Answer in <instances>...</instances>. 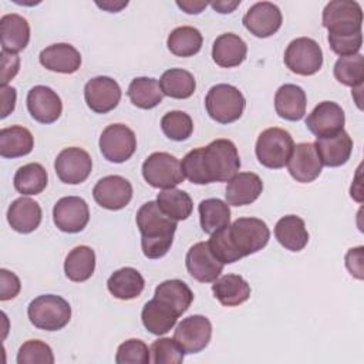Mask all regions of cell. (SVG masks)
Listing matches in <instances>:
<instances>
[{
  "mask_svg": "<svg viewBox=\"0 0 364 364\" xmlns=\"http://www.w3.org/2000/svg\"><path fill=\"white\" fill-rule=\"evenodd\" d=\"M270 237V230L262 219L239 218L232 225L215 232L208 240L209 249L223 264L262 250Z\"/></svg>",
  "mask_w": 364,
  "mask_h": 364,
  "instance_id": "cell-1",
  "label": "cell"
},
{
  "mask_svg": "<svg viewBox=\"0 0 364 364\" xmlns=\"http://www.w3.org/2000/svg\"><path fill=\"white\" fill-rule=\"evenodd\" d=\"M136 226L141 232V247L145 257L159 259L168 253L176 230V220L166 216L156 200H149L138 209Z\"/></svg>",
  "mask_w": 364,
  "mask_h": 364,
  "instance_id": "cell-2",
  "label": "cell"
},
{
  "mask_svg": "<svg viewBox=\"0 0 364 364\" xmlns=\"http://www.w3.org/2000/svg\"><path fill=\"white\" fill-rule=\"evenodd\" d=\"M205 172L210 182H229L240 168L236 145L230 139H215L202 148Z\"/></svg>",
  "mask_w": 364,
  "mask_h": 364,
  "instance_id": "cell-3",
  "label": "cell"
},
{
  "mask_svg": "<svg viewBox=\"0 0 364 364\" xmlns=\"http://www.w3.org/2000/svg\"><path fill=\"white\" fill-rule=\"evenodd\" d=\"M27 314L34 327L46 331H57L65 327L71 318L68 301L55 294H41L30 301Z\"/></svg>",
  "mask_w": 364,
  "mask_h": 364,
  "instance_id": "cell-4",
  "label": "cell"
},
{
  "mask_svg": "<svg viewBox=\"0 0 364 364\" xmlns=\"http://www.w3.org/2000/svg\"><path fill=\"white\" fill-rule=\"evenodd\" d=\"M246 101L243 94L230 84L213 85L205 98V107L212 119L219 124H230L243 114Z\"/></svg>",
  "mask_w": 364,
  "mask_h": 364,
  "instance_id": "cell-5",
  "label": "cell"
},
{
  "mask_svg": "<svg viewBox=\"0 0 364 364\" xmlns=\"http://www.w3.org/2000/svg\"><path fill=\"white\" fill-rule=\"evenodd\" d=\"M291 135L277 127L264 129L256 142V156L259 162L270 169L283 168L293 151Z\"/></svg>",
  "mask_w": 364,
  "mask_h": 364,
  "instance_id": "cell-6",
  "label": "cell"
},
{
  "mask_svg": "<svg viewBox=\"0 0 364 364\" xmlns=\"http://www.w3.org/2000/svg\"><path fill=\"white\" fill-rule=\"evenodd\" d=\"M323 26L330 36H350L361 33L363 10L357 1L333 0L323 10Z\"/></svg>",
  "mask_w": 364,
  "mask_h": 364,
  "instance_id": "cell-7",
  "label": "cell"
},
{
  "mask_svg": "<svg viewBox=\"0 0 364 364\" xmlns=\"http://www.w3.org/2000/svg\"><path fill=\"white\" fill-rule=\"evenodd\" d=\"M142 176L154 188L169 189L183 182L181 162L168 152H154L142 164Z\"/></svg>",
  "mask_w": 364,
  "mask_h": 364,
  "instance_id": "cell-8",
  "label": "cell"
},
{
  "mask_svg": "<svg viewBox=\"0 0 364 364\" xmlns=\"http://www.w3.org/2000/svg\"><path fill=\"white\" fill-rule=\"evenodd\" d=\"M286 67L299 75H313L323 65V51L318 43L309 37H299L284 51Z\"/></svg>",
  "mask_w": 364,
  "mask_h": 364,
  "instance_id": "cell-9",
  "label": "cell"
},
{
  "mask_svg": "<svg viewBox=\"0 0 364 364\" xmlns=\"http://www.w3.org/2000/svg\"><path fill=\"white\" fill-rule=\"evenodd\" d=\"M100 149L107 161L114 164L125 162L136 149V136L127 125L111 124L100 136Z\"/></svg>",
  "mask_w": 364,
  "mask_h": 364,
  "instance_id": "cell-10",
  "label": "cell"
},
{
  "mask_svg": "<svg viewBox=\"0 0 364 364\" xmlns=\"http://www.w3.org/2000/svg\"><path fill=\"white\" fill-rule=\"evenodd\" d=\"M54 169L61 182L78 185L84 182L92 169V159L87 151L77 146L63 149L54 162Z\"/></svg>",
  "mask_w": 364,
  "mask_h": 364,
  "instance_id": "cell-11",
  "label": "cell"
},
{
  "mask_svg": "<svg viewBox=\"0 0 364 364\" xmlns=\"http://www.w3.org/2000/svg\"><path fill=\"white\" fill-rule=\"evenodd\" d=\"M212 324L209 318L200 314H193L183 318L175 328L173 338L185 353L195 354L202 351L210 341Z\"/></svg>",
  "mask_w": 364,
  "mask_h": 364,
  "instance_id": "cell-12",
  "label": "cell"
},
{
  "mask_svg": "<svg viewBox=\"0 0 364 364\" xmlns=\"http://www.w3.org/2000/svg\"><path fill=\"white\" fill-rule=\"evenodd\" d=\"M55 226L65 233L81 232L90 220L87 202L80 196H65L57 200L53 208Z\"/></svg>",
  "mask_w": 364,
  "mask_h": 364,
  "instance_id": "cell-13",
  "label": "cell"
},
{
  "mask_svg": "<svg viewBox=\"0 0 364 364\" xmlns=\"http://www.w3.org/2000/svg\"><path fill=\"white\" fill-rule=\"evenodd\" d=\"M84 98L91 111L107 114L118 105L121 100V88L111 77H94L84 87Z\"/></svg>",
  "mask_w": 364,
  "mask_h": 364,
  "instance_id": "cell-14",
  "label": "cell"
},
{
  "mask_svg": "<svg viewBox=\"0 0 364 364\" xmlns=\"http://www.w3.org/2000/svg\"><path fill=\"white\" fill-rule=\"evenodd\" d=\"M92 196L101 208L119 210L129 203L132 198V185L128 179L119 175H108L95 183Z\"/></svg>",
  "mask_w": 364,
  "mask_h": 364,
  "instance_id": "cell-15",
  "label": "cell"
},
{
  "mask_svg": "<svg viewBox=\"0 0 364 364\" xmlns=\"http://www.w3.org/2000/svg\"><path fill=\"white\" fill-rule=\"evenodd\" d=\"M242 21L250 34L266 38L273 36L280 28L283 17L276 4L270 1H259L250 6Z\"/></svg>",
  "mask_w": 364,
  "mask_h": 364,
  "instance_id": "cell-16",
  "label": "cell"
},
{
  "mask_svg": "<svg viewBox=\"0 0 364 364\" xmlns=\"http://www.w3.org/2000/svg\"><path fill=\"white\" fill-rule=\"evenodd\" d=\"M344 111L333 101H323L307 115L306 125L317 138H327L344 129Z\"/></svg>",
  "mask_w": 364,
  "mask_h": 364,
  "instance_id": "cell-17",
  "label": "cell"
},
{
  "mask_svg": "<svg viewBox=\"0 0 364 364\" xmlns=\"http://www.w3.org/2000/svg\"><path fill=\"white\" fill-rule=\"evenodd\" d=\"M185 264L188 273L200 283L215 282L223 270V263L215 257L208 242L195 243L186 253Z\"/></svg>",
  "mask_w": 364,
  "mask_h": 364,
  "instance_id": "cell-18",
  "label": "cell"
},
{
  "mask_svg": "<svg viewBox=\"0 0 364 364\" xmlns=\"http://www.w3.org/2000/svg\"><path fill=\"white\" fill-rule=\"evenodd\" d=\"M286 165L291 178L300 183L313 182L316 178H318L323 168L314 144L311 142L294 145Z\"/></svg>",
  "mask_w": 364,
  "mask_h": 364,
  "instance_id": "cell-19",
  "label": "cell"
},
{
  "mask_svg": "<svg viewBox=\"0 0 364 364\" xmlns=\"http://www.w3.org/2000/svg\"><path fill=\"white\" fill-rule=\"evenodd\" d=\"M27 108L37 122L53 124L63 112V102L50 87L36 85L27 94Z\"/></svg>",
  "mask_w": 364,
  "mask_h": 364,
  "instance_id": "cell-20",
  "label": "cell"
},
{
  "mask_svg": "<svg viewBox=\"0 0 364 364\" xmlns=\"http://www.w3.org/2000/svg\"><path fill=\"white\" fill-rule=\"evenodd\" d=\"M40 63L50 71L73 74L81 65V55L74 46L67 43H57L46 47L40 53Z\"/></svg>",
  "mask_w": 364,
  "mask_h": 364,
  "instance_id": "cell-21",
  "label": "cell"
},
{
  "mask_svg": "<svg viewBox=\"0 0 364 364\" xmlns=\"http://www.w3.org/2000/svg\"><path fill=\"white\" fill-rule=\"evenodd\" d=\"M263 191V182L253 172L236 173L226 186V203L229 206H243L255 202Z\"/></svg>",
  "mask_w": 364,
  "mask_h": 364,
  "instance_id": "cell-22",
  "label": "cell"
},
{
  "mask_svg": "<svg viewBox=\"0 0 364 364\" xmlns=\"http://www.w3.org/2000/svg\"><path fill=\"white\" fill-rule=\"evenodd\" d=\"M314 148L323 165L336 168L344 165L350 159L353 151V139L343 129L333 136L317 138Z\"/></svg>",
  "mask_w": 364,
  "mask_h": 364,
  "instance_id": "cell-23",
  "label": "cell"
},
{
  "mask_svg": "<svg viewBox=\"0 0 364 364\" xmlns=\"http://www.w3.org/2000/svg\"><path fill=\"white\" fill-rule=\"evenodd\" d=\"M307 97L301 87L284 84L279 87L274 95V108L280 118L287 121H300L306 114Z\"/></svg>",
  "mask_w": 364,
  "mask_h": 364,
  "instance_id": "cell-24",
  "label": "cell"
},
{
  "mask_svg": "<svg viewBox=\"0 0 364 364\" xmlns=\"http://www.w3.org/2000/svg\"><path fill=\"white\" fill-rule=\"evenodd\" d=\"M41 208L40 205L26 196H21L11 202L7 210V220L18 233H30L36 230L41 222Z\"/></svg>",
  "mask_w": 364,
  "mask_h": 364,
  "instance_id": "cell-25",
  "label": "cell"
},
{
  "mask_svg": "<svg viewBox=\"0 0 364 364\" xmlns=\"http://www.w3.org/2000/svg\"><path fill=\"white\" fill-rule=\"evenodd\" d=\"M0 38L4 51L18 53L30 41V26L27 20L16 13L4 14L0 18Z\"/></svg>",
  "mask_w": 364,
  "mask_h": 364,
  "instance_id": "cell-26",
  "label": "cell"
},
{
  "mask_svg": "<svg viewBox=\"0 0 364 364\" xmlns=\"http://www.w3.org/2000/svg\"><path fill=\"white\" fill-rule=\"evenodd\" d=\"M178 317L179 314L169 304L156 297L149 300L141 313L144 327L155 336L168 333L176 324Z\"/></svg>",
  "mask_w": 364,
  "mask_h": 364,
  "instance_id": "cell-27",
  "label": "cell"
},
{
  "mask_svg": "<svg viewBox=\"0 0 364 364\" xmlns=\"http://www.w3.org/2000/svg\"><path fill=\"white\" fill-rule=\"evenodd\" d=\"M247 54L246 43L233 33L220 34L212 47L213 61L223 68H232L240 65Z\"/></svg>",
  "mask_w": 364,
  "mask_h": 364,
  "instance_id": "cell-28",
  "label": "cell"
},
{
  "mask_svg": "<svg viewBox=\"0 0 364 364\" xmlns=\"http://www.w3.org/2000/svg\"><path fill=\"white\" fill-rule=\"evenodd\" d=\"M212 291L220 304L235 307L245 303L250 297L249 283L239 274H225L212 284Z\"/></svg>",
  "mask_w": 364,
  "mask_h": 364,
  "instance_id": "cell-29",
  "label": "cell"
},
{
  "mask_svg": "<svg viewBox=\"0 0 364 364\" xmlns=\"http://www.w3.org/2000/svg\"><path fill=\"white\" fill-rule=\"evenodd\" d=\"M108 291L119 300L136 299L144 287L145 280L142 274L134 267H122L115 270L107 280Z\"/></svg>",
  "mask_w": 364,
  "mask_h": 364,
  "instance_id": "cell-30",
  "label": "cell"
},
{
  "mask_svg": "<svg viewBox=\"0 0 364 364\" xmlns=\"http://www.w3.org/2000/svg\"><path fill=\"white\" fill-rule=\"evenodd\" d=\"M274 236L284 249L291 252L303 250L309 242L306 223L296 215H287L279 219L274 226Z\"/></svg>",
  "mask_w": 364,
  "mask_h": 364,
  "instance_id": "cell-31",
  "label": "cell"
},
{
  "mask_svg": "<svg viewBox=\"0 0 364 364\" xmlns=\"http://www.w3.org/2000/svg\"><path fill=\"white\" fill-rule=\"evenodd\" d=\"M34 146L31 132L21 125H11L0 131V155L3 158H18L30 154Z\"/></svg>",
  "mask_w": 364,
  "mask_h": 364,
  "instance_id": "cell-32",
  "label": "cell"
},
{
  "mask_svg": "<svg viewBox=\"0 0 364 364\" xmlns=\"http://www.w3.org/2000/svg\"><path fill=\"white\" fill-rule=\"evenodd\" d=\"M95 270V253L90 246H77L65 257L64 272L73 282L88 280Z\"/></svg>",
  "mask_w": 364,
  "mask_h": 364,
  "instance_id": "cell-33",
  "label": "cell"
},
{
  "mask_svg": "<svg viewBox=\"0 0 364 364\" xmlns=\"http://www.w3.org/2000/svg\"><path fill=\"white\" fill-rule=\"evenodd\" d=\"M155 297L169 304L179 316H182L193 301V293L189 286L178 279L165 280L158 284Z\"/></svg>",
  "mask_w": 364,
  "mask_h": 364,
  "instance_id": "cell-34",
  "label": "cell"
},
{
  "mask_svg": "<svg viewBox=\"0 0 364 364\" xmlns=\"http://www.w3.org/2000/svg\"><path fill=\"white\" fill-rule=\"evenodd\" d=\"M127 94L131 102L142 109L155 108L158 104H161L164 98L159 82L155 78L149 77L134 78L128 87Z\"/></svg>",
  "mask_w": 364,
  "mask_h": 364,
  "instance_id": "cell-35",
  "label": "cell"
},
{
  "mask_svg": "<svg viewBox=\"0 0 364 364\" xmlns=\"http://www.w3.org/2000/svg\"><path fill=\"white\" fill-rule=\"evenodd\" d=\"M199 219L200 228L205 233L212 235L230 222V209L229 205L220 199L210 198L199 203Z\"/></svg>",
  "mask_w": 364,
  "mask_h": 364,
  "instance_id": "cell-36",
  "label": "cell"
},
{
  "mask_svg": "<svg viewBox=\"0 0 364 364\" xmlns=\"http://www.w3.org/2000/svg\"><path fill=\"white\" fill-rule=\"evenodd\" d=\"M156 203L166 216L176 222L188 219L193 209L191 196L185 191L176 188L161 191L156 196Z\"/></svg>",
  "mask_w": 364,
  "mask_h": 364,
  "instance_id": "cell-37",
  "label": "cell"
},
{
  "mask_svg": "<svg viewBox=\"0 0 364 364\" xmlns=\"http://www.w3.org/2000/svg\"><path fill=\"white\" fill-rule=\"evenodd\" d=\"M159 87L164 95L176 100H185L192 97V94L195 92L196 81L189 71L182 68H171L162 74L159 80Z\"/></svg>",
  "mask_w": 364,
  "mask_h": 364,
  "instance_id": "cell-38",
  "label": "cell"
},
{
  "mask_svg": "<svg viewBox=\"0 0 364 364\" xmlns=\"http://www.w3.org/2000/svg\"><path fill=\"white\" fill-rule=\"evenodd\" d=\"M48 175L41 164L31 162L17 169L14 175V188L21 195L41 193L47 186Z\"/></svg>",
  "mask_w": 364,
  "mask_h": 364,
  "instance_id": "cell-39",
  "label": "cell"
},
{
  "mask_svg": "<svg viewBox=\"0 0 364 364\" xmlns=\"http://www.w3.org/2000/svg\"><path fill=\"white\" fill-rule=\"evenodd\" d=\"M202 34L198 28L191 26L176 27L171 31L166 40L169 51L178 57H192L202 48Z\"/></svg>",
  "mask_w": 364,
  "mask_h": 364,
  "instance_id": "cell-40",
  "label": "cell"
},
{
  "mask_svg": "<svg viewBox=\"0 0 364 364\" xmlns=\"http://www.w3.org/2000/svg\"><path fill=\"white\" fill-rule=\"evenodd\" d=\"M334 77L347 87L363 85L364 80V57L361 54L340 57L334 64Z\"/></svg>",
  "mask_w": 364,
  "mask_h": 364,
  "instance_id": "cell-41",
  "label": "cell"
},
{
  "mask_svg": "<svg viewBox=\"0 0 364 364\" xmlns=\"http://www.w3.org/2000/svg\"><path fill=\"white\" fill-rule=\"evenodd\" d=\"M161 128L165 136L172 141H185L193 131L192 118L183 111H171L161 119Z\"/></svg>",
  "mask_w": 364,
  "mask_h": 364,
  "instance_id": "cell-42",
  "label": "cell"
},
{
  "mask_svg": "<svg viewBox=\"0 0 364 364\" xmlns=\"http://www.w3.org/2000/svg\"><path fill=\"white\" fill-rule=\"evenodd\" d=\"M151 361L155 364H179L183 361V348L175 338L164 337L151 344Z\"/></svg>",
  "mask_w": 364,
  "mask_h": 364,
  "instance_id": "cell-43",
  "label": "cell"
},
{
  "mask_svg": "<svg viewBox=\"0 0 364 364\" xmlns=\"http://www.w3.org/2000/svg\"><path fill=\"white\" fill-rule=\"evenodd\" d=\"M18 364H53L54 355L48 344L41 340H28L23 343L17 353Z\"/></svg>",
  "mask_w": 364,
  "mask_h": 364,
  "instance_id": "cell-44",
  "label": "cell"
},
{
  "mask_svg": "<svg viewBox=\"0 0 364 364\" xmlns=\"http://www.w3.org/2000/svg\"><path fill=\"white\" fill-rule=\"evenodd\" d=\"M148 346L138 338H129L119 344L115 355L118 364H148L151 361Z\"/></svg>",
  "mask_w": 364,
  "mask_h": 364,
  "instance_id": "cell-45",
  "label": "cell"
},
{
  "mask_svg": "<svg viewBox=\"0 0 364 364\" xmlns=\"http://www.w3.org/2000/svg\"><path fill=\"white\" fill-rule=\"evenodd\" d=\"M181 168H182V173L183 176L196 185H206L209 183L206 172H205V166H203V161H202V148H195L192 151H189L182 162H181Z\"/></svg>",
  "mask_w": 364,
  "mask_h": 364,
  "instance_id": "cell-46",
  "label": "cell"
},
{
  "mask_svg": "<svg viewBox=\"0 0 364 364\" xmlns=\"http://www.w3.org/2000/svg\"><path fill=\"white\" fill-rule=\"evenodd\" d=\"M330 48L340 57L358 54L363 46V33L350 34V36H330L328 34Z\"/></svg>",
  "mask_w": 364,
  "mask_h": 364,
  "instance_id": "cell-47",
  "label": "cell"
},
{
  "mask_svg": "<svg viewBox=\"0 0 364 364\" xmlns=\"http://www.w3.org/2000/svg\"><path fill=\"white\" fill-rule=\"evenodd\" d=\"M21 289L20 279L7 269H0V300L14 299Z\"/></svg>",
  "mask_w": 364,
  "mask_h": 364,
  "instance_id": "cell-48",
  "label": "cell"
},
{
  "mask_svg": "<svg viewBox=\"0 0 364 364\" xmlns=\"http://www.w3.org/2000/svg\"><path fill=\"white\" fill-rule=\"evenodd\" d=\"M20 68V58L16 53L1 50V85H7V82L14 78Z\"/></svg>",
  "mask_w": 364,
  "mask_h": 364,
  "instance_id": "cell-49",
  "label": "cell"
},
{
  "mask_svg": "<svg viewBox=\"0 0 364 364\" xmlns=\"http://www.w3.org/2000/svg\"><path fill=\"white\" fill-rule=\"evenodd\" d=\"M346 266L354 277H357L360 280L363 279V246L350 249L347 252Z\"/></svg>",
  "mask_w": 364,
  "mask_h": 364,
  "instance_id": "cell-50",
  "label": "cell"
},
{
  "mask_svg": "<svg viewBox=\"0 0 364 364\" xmlns=\"http://www.w3.org/2000/svg\"><path fill=\"white\" fill-rule=\"evenodd\" d=\"M16 90L9 85H1V118H6L16 107Z\"/></svg>",
  "mask_w": 364,
  "mask_h": 364,
  "instance_id": "cell-51",
  "label": "cell"
},
{
  "mask_svg": "<svg viewBox=\"0 0 364 364\" xmlns=\"http://www.w3.org/2000/svg\"><path fill=\"white\" fill-rule=\"evenodd\" d=\"M176 4L179 9H182L188 14H199L208 6L206 1H192V0L176 1Z\"/></svg>",
  "mask_w": 364,
  "mask_h": 364,
  "instance_id": "cell-52",
  "label": "cell"
},
{
  "mask_svg": "<svg viewBox=\"0 0 364 364\" xmlns=\"http://www.w3.org/2000/svg\"><path fill=\"white\" fill-rule=\"evenodd\" d=\"M239 4H240V0H236V1H212L210 3L213 10H216L218 13H222V14L232 13Z\"/></svg>",
  "mask_w": 364,
  "mask_h": 364,
  "instance_id": "cell-53",
  "label": "cell"
},
{
  "mask_svg": "<svg viewBox=\"0 0 364 364\" xmlns=\"http://www.w3.org/2000/svg\"><path fill=\"white\" fill-rule=\"evenodd\" d=\"M128 4V1H105V3H97L98 7L109 11V13H117L119 11L122 7H125Z\"/></svg>",
  "mask_w": 364,
  "mask_h": 364,
  "instance_id": "cell-54",
  "label": "cell"
}]
</instances>
